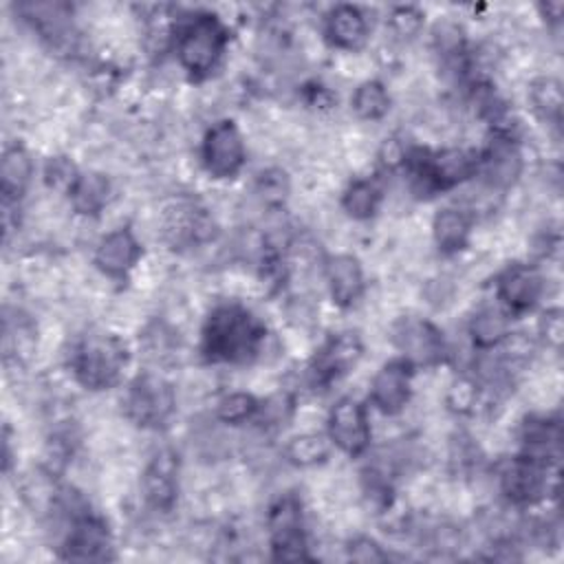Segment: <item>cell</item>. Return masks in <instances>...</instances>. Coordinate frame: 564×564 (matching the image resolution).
<instances>
[{
  "label": "cell",
  "mask_w": 564,
  "mask_h": 564,
  "mask_svg": "<svg viewBox=\"0 0 564 564\" xmlns=\"http://www.w3.org/2000/svg\"><path fill=\"white\" fill-rule=\"evenodd\" d=\"M264 339L262 324L240 304H220L203 328V352L212 361H249Z\"/></svg>",
  "instance_id": "obj_1"
},
{
  "label": "cell",
  "mask_w": 564,
  "mask_h": 564,
  "mask_svg": "<svg viewBox=\"0 0 564 564\" xmlns=\"http://www.w3.org/2000/svg\"><path fill=\"white\" fill-rule=\"evenodd\" d=\"M176 55L192 77H203L216 68L227 46V29L212 11L189 13L176 20Z\"/></svg>",
  "instance_id": "obj_2"
},
{
  "label": "cell",
  "mask_w": 564,
  "mask_h": 564,
  "mask_svg": "<svg viewBox=\"0 0 564 564\" xmlns=\"http://www.w3.org/2000/svg\"><path fill=\"white\" fill-rule=\"evenodd\" d=\"M128 364V348L117 335L90 333L73 352V372L84 388L104 390L119 381Z\"/></svg>",
  "instance_id": "obj_3"
},
{
  "label": "cell",
  "mask_w": 564,
  "mask_h": 564,
  "mask_svg": "<svg viewBox=\"0 0 564 564\" xmlns=\"http://www.w3.org/2000/svg\"><path fill=\"white\" fill-rule=\"evenodd\" d=\"M123 408L132 423L141 427H159L167 423L176 410L174 388L159 375H139L128 388Z\"/></svg>",
  "instance_id": "obj_4"
},
{
  "label": "cell",
  "mask_w": 564,
  "mask_h": 564,
  "mask_svg": "<svg viewBox=\"0 0 564 564\" xmlns=\"http://www.w3.org/2000/svg\"><path fill=\"white\" fill-rule=\"evenodd\" d=\"M203 165L214 178H231L245 165V141L229 119L214 123L203 139Z\"/></svg>",
  "instance_id": "obj_5"
},
{
  "label": "cell",
  "mask_w": 564,
  "mask_h": 564,
  "mask_svg": "<svg viewBox=\"0 0 564 564\" xmlns=\"http://www.w3.org/2000/svg\"><path fill=\"white\" fill-rule=\"evenodd\" d=\"M392 344L408 364L432 366L445 357L443 333L419 317H401L392 326Z\"/></svg>",
  "instance_id": "obj_6"
},
{
  "label": "cell",
  "mask_w": 564,
  "mask_h": 564,
  "mask_svg": "<svg viewBox=\"0 0 564 564\" xmlns=\"http://www.w3.org/2000/svg\"><path fill=\"white\" fill-rule=\"evenodd\" d=\"M269 533L275 557L302 560L306 557V542L302 531V507L297 498L284 496L269 511Z\"/></svg>",
  "instance_id": "obj_7"
},
{
  "label": "cell",
  "mask_w": 564,
  "mask_h": 564,
  "mask_svg": "<svg viewBox=\"0 0 564 564\" xmlns=\"http://www.w3.org/2000/svg\"><path fill=\"white\" fill-rule=\"evenodd\" d=\"M328 436L346 454L359 456L370 443V423L359 401L339 399L328 414Z\"/></svg>",
  "instance_id": "obj_8"
},
{
  "label": "cell",
  "mask_w": 564,
  "mask_h": 564,
  "mask_svg": "<svg viewBox=\"0 0 564 564\" xmlns=\"http://www.w3.org/2000/svg\"><path fill=\"white\" fill-rule=\"evenodd\" d=\"M500 487L511 502L531 505L549 489V465L529 456H518L502 467Z\"/></svg>",
  "instance_id": "obj_9"
},
{
  "label": "cell",
  "mask_w": 564,
  "mask_h": 564,
  "mask_svg": "<svg viewBox=\"0 0 564 564\" xmlns=\"http://www.w3.org/2000/svg\"><path fill=\"white\" fill-rule=\"evenodd\" d=\"M476 172L491 189L511 187L522 172V154L511 137L496 134L480 159H476Z\"/></svg>",
  "instance_id": "obj_10"
},
{
  "label": "cell",
  "mask_w": 564,
  "mask_h": 564,
  "mask_svg": "<svg viewBox=\"0 0 564 564\" xmlns=\"http://www.w3.org/2000/svg\"><path fill=\"white\" fill-rule=\"evenodd\" d=\"M544 293V278L531 264H511L498 280V297L505 311L524 313L533 308Z\"/></svg>",
  "instance_id": "obj_11"
},
{
  "label": "cell",
  "mask_w": 564,
  "mask_h": 564,
  "mask_svg": "<svg viewBox=\"0 0 564 564\" xmlns=\"http://www.w3.org/2000/svg\"><path fill=\"white\" fill-rule=\"evenodd\" d=\"M412 364L405 359L388 361L379 368L370 383V401L383 414H397L410 401V379H412Z\"/></svg>",
  "instance_id": "obj_12"
},
{
  "label": "cell",
  "mask_w": 564,
  "mask_h": 564,
  "mask_svg": "<svg viewBox=\"0 0 564 564\" xmlns=\"http://www.w3.org/2000/svg\"><path fill=\"white\" fill-rule=\"evenodd\" d=\"M214 225L205 209L192 203H176L163 214V236L172 247H189L207 240Z\"/></svg>",
  "instance_id": "obj_13"
},
{
  "label": "cell",
  "mask_w": 564,
  "mask_h": 564,
  "mask_svg": "<svg viewBox=\"0 0 564 564\" xmlns=\"http://www.w3.org/2000/svg\"><path fill=\"white\" fill-rule=\"evenodd\" d=\"M361 355V341L355 333H341L326 341L311 364V375L315 383H330L333 379L348 372Z\"/></svg>",
  "instance_id": "obj_14"
},
{
  "label": "cell",
  "mask_w": 564,
  "mask_h": 564,
  "mask_svg": "<svg viewBox=\"0 0 564 564\" xmlns=\"http://www.w3.org/2000/svg\"><path fill=\"white\" fill-rule=\"evenodd\" d=\"M326 40L344 51H357L366 44L368 22L359 7L355 4H335L324 18Z\"/></svg>",
  "instance_id": "obj_15"
},
{
  "label": "cell",
  "mask_w": 564,
  "mask_h": 564,
  "mask_svg": "<svg viewBox=\"0 0 564 564\" xmlns=\"http://www.w3.org/2000/svg\"><path fill=\"white\" fill-rule=\"evenodd\" d=\"M176 458L172 452H161L148 465L141 489L145 502L156 511H167L174 507L176 500Z\"/></svg>",
  "instance_id": "obj_16"
},
{
  "label": "cell",
  "mask_w": 564,
  "mask_h": 564,
  "mask_svg": "<svg viewBox=\"0 0 564 564\" xmlns=\"http://www.w3.org/2000/svg\"><path fill=\"white\" fill-rule=\"evenodd\" d=\"M141 247L130 229H115L106 234L95 249V264L112 278L126 275L139 260Z\"/></svg>",
  "instance_id": "obj_17"
},
{
  "label": "cell",
  "mask_w": 564,
  "mask_h": 564,
  "mask_svg": "<svg viewBox=\"0 0 564 564\" xmlns=\"http://www.w3.org/2000/svg\"><path fill=\"white\" fill-rule=\"evenodd\" d=\"M110 538L106 524L88 513L73 518L70 533L66 540V557L70 560H106Z\"/></svg>",
  "instance_id": "obj_18"
},
{
  "label": "cell",
  "mask_w": 564,
  "mask_h": 564,
  "mask_svg": "<svg viewBox=\"0 0 564 564\" xmlns=\"http://www.w3.org/2000/svg\"><path fill=\"white\" fill-rule=\"evenodd\" d=\"M326 280L330 297L337 306H350L364 291V271L357 258L335 256L326 264Z\"/></svg>",
  "instance_id": "obj_19"
},
{
  "label": "cell",
  "mask_w": 564,
  "mask_h": 564,
  "mask_svg": "<svg viewBox=\"0 0 564 564\" xmlns=\"http://www.w3.org/2000/svg\"><path fill=\"white\" fill-rule=\"evenodd\" d=\"M524 456L551 465L560 454V425L551 419H529L522 427Z\"/></svg>",
  "instance_id": "obj_20"
},
{
  "label": "cell",
  "mask_w": 564,
  "mask_h": 564,
  "mask_svg": "<svg viewBox=\"0 0 564 564\" xmlns=\"http://www.w3.org/2000/svg\"><path fill=\"white\" fill-rule=\"evenodd\" d=\"M509 328V311L500 306H480L469 322V335L478 348H496L507 339Z\"/></svg>",
  "instance_id": "obj_21"
},
{
  "label": "cell",
  "mask_w": 564,
  "mask_h": 564,
  "mask_svg": "<svg viewBox=\"0 0 564 564\" xmlns=\"http://www.w3.org/2000/svg\"><path fill=\"white\" fill-rule=\"evenodd\" d=\"M31 172H33L31 156L22 145H11L4 150L2 165H0V181H2V194L7 203L18 200L24 194Z\"/></svg>",
  "instance_id": "obj_22"
},
{
  "label": "cell",
  "mask_w": 564,
  "mask_h": 564,
  "mask_svg": "<svg viewBox=\"0 0 564 564\" xmlns=\"http://www.w3.org/2000/svg\"><path fill=\"white\" fill-rule=\"evenodd\" d=\"M108 194H110V183L99 172L79 174L75 185L68 192L70 205L75 207V212H79L84 216L99 214L104 209V205L108 203Z\"/></svg>",
  "instance_id": "obj_23"
},
{
  "label": "cell",
  "mask_w": 564,
  "mask_h": 564,
  "mask_svg": "<svg viewBox=\"0 0 564 564\" xmlns=\"http://www.w3.org/2000/svg\"><path fill=\"white\" fill-rule=\"evenodd\" d=\"M434 240L438 249L454 253L467 245L469 238V216L463 209L445 207L434 218Z\"/></svg>",
  "instance_id": "obj_24"
},
{
  "label": "cell",
  "mask_w": 564,
  "mask_h": 564,
  "mask_svg": "<svg viewBox=\"0 0 564 564\" xmlns=\"http://www.w3.org/2000/svg\"><path fill=\"white\" fill-rule=\"evenodd\" d=\"M350 106L359 119L377 121L390 110V95L381 82H364L352 93Z\"/></svg>",
  "instance_id": "obj_25"
},
{
  "label": "cell",
  "mask_w": 564,
  "mask_h": 564,
  "mask_svg": "<svg viewBox=\"0 0 564 564\" xmlns=\"http://www.w3.org/2000/svg\"><path fill=\"white\" fill-rule=\"evenodd\" d=\"M531 104L533 110L549 123L557 126L560 117H562V86L557 79L553 77H542L538 82H533L531 86Z\"/></svg>",
  "instance_id": "obj_26"
},
{
  "label": "cell",
  "mask_w": 564,
  "mask_h": 564,
  "mask_svg": "<svg viewBox=\"0 0 564 564\" xmlns=\"http://www.w3.org/2000/svg\"><path fill=\"white\" fill-rule=\"evenodd\" d=\"M379 200H381V192L379 187L368 181V178H359L355 181L346 194H344V209L352 216V218H370L377 207H379Z\"/></svg>",
  "instance_id": "obj_27"
},
{
  "label": "cell",
  "mask_w": 564,
  "mask_h": 564,
  "mask_svg": "<svg viewBox=\"0 0 564 564\" xmlns=\"http://www.w3.org/2000/svg\"><path fill=\"white\" fill-rule=\"evenodd\" d=\"M326 454H328V445H326L324 436H319V434H300V436L291 438L286 445L289 460L300 467L315 465V463L324 460Z\"/></svg>",
  "instance_id": "obj_28"
},
{
  "label": "cell",
  "mask_w": 564,
  "mask_h": 564,
  "mask_svg": "<svg viewBox=\"0 0 564 564\" xmlns=\"http://www.w3.org/2000/svg\"><path fill=\"white\" fill-rule=\"evenodd\" d=\"M33 326L31 322L24 317V315H18L15 311V317H4V355L7 359L11 355L20 357L24 352L31 350L33 346Z\"/></svg>",
  "instance_id": "obj_29"
},
{
  "label": "cell",
  "mask_w": 564,
  "mask_h": 564,
  "mask_svg": "<svg viewBox=\"0 0 564 564\" xmlns=\"http://www.w3.org/2000/svg\"><path fill=\"white\" fill-rule=\"evenodd\" d=\"M218 419L229 425L249 421L258 412V401L247 392H231L218 401Z\"/></svg>",
  "instance_id": "obj_30"
},
{
  "label": "cell",
  "mask_w": 564,
  "mask_h": 564,
  "mask_svg": "<svg viewBox=\"0 0 564 564\" xmlns=\"http://www.w3.org/2000/svg\"><path fill=\"white\" fill-rule=\"evenodd\" d=\"M44 176H46V183H48L53 189L70 192V187L75 185L79 172L75 170V165H73L66 156H53V159H48V163H46Z\"/></svg>",
  "instance_id": "obj_31"
},
{
  "label": "cell",
  "mask_w": 564,
  "mask_h": 564,
  "mask_svg": "<svg viewBox=\"0 0 564 564\" xmlns=\"http://www.w3.org/2000/svg\"><path fill=\"white\" fill-rule=\"evenodd\" d=\"M447 401L458 412H469L478 401V383L471 379H458L452 383Z\"/></svg>",
  "instance_id": "obj_32"
},
{
  "label": "cell",
  "mask_w": 564,
  "mask_h": 564,
  "mask_svg": "<svg viewBox=\"0 0 564 564\" xmlns=\"http://www.w3.org/2000/svg\"><path fill=\"white\" fill-rule=\"evenodd\" d=\"M256 189L267 203H280L286 194V178L280 170H269V172L260 174Z\"/></svg>",
  "instance_id": "obj_33"
},
{
  "label": "cell",
  "mask_w": 564,
  "mask_h": 564,
  "mask_svg": "<svg viewBox=\"0 0 564 564\" xmlns=\"http://www.w3.org/2000/svg\"><path fill=\"white\" fill-rule=\"evenodd\" d=\"M421 18H423L421 11L414 9V7H397L392 11V15H390V26H392V31L397 35L410 37V35H414L419 31Z\"/></svg>",
  "instance_id": "obj_34"
},
{
  "label": "cell",
  "mask_w": 564,
  "mask_h": 564,
  "mask_svg": "<svg viewBox=\"0 0 564 564\" xmlns=\"http://www.w3.org/2000/svg\"><path fill=\"white\" fill-rule=\"evenodd\" d=\"M562 311L560 308H553V311H546L540 319V333L544 337V341L553 348H560L562 344Z\"/></svg>",
  "instance_id": "obj_35"
},
{
  "label": "cell",
  "mask_w": 564,
  "mask_h": 564,
  "mask_svg": "<svg viewBox=\"0 0 564 564\" xmlns=\"http://www.w3.org/2000/svg\"><path fill=\"white\" fill-rule=\"evenodd\" d=\"M350 557L355 562H383L386 553L370 538H357L350 542Z\"/></svg>",
  "instance_id": "obj_36"
}]
</instances>
